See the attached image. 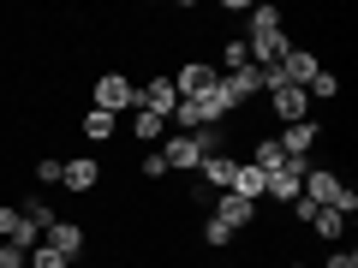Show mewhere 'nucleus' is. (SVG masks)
I'll list each match as a JSON object with an SVG mask.
<instances>
[{"label":"nucleus","mask_w":358,"mask_h":268,"mask_svg":"<svg viewBox=\"0 0 358 268\" xmlns=\"http://www.w3.org/2000/svg\"><path fill=\"white\" fill-rule=\"evenodd\" d=\"M155 149H162L167 173H192V179H197V167H203L209 155L221 149V126H203V131H167Z\"/></svg>","instance_id":"nucleus-1"},{"label":"nucleus","mask_w":358,"mask_h":268,"mask_svg":"<svg viewBox=\"0 0 358 268\" xmlns=\"http://www.w3.org/2000/svg\"><path fill=\"white\" fill-rule=\"evenodd\" d=\"M90 107H102V114H114V119L131 114V107H138V84H131L120 66H108V72L90 84Z\"/></svg>","instance_id":"nucleus-2"},{"label":"nucleus","mask_w":358,"mask_h":268,"mask_svg":"<svg viewBox=\"0 0 358 268\" xmlns=\"http://www.w3.org/2000/svg\"><path fill=\"white\" fill-rule=\"evenodd\" d=\"M263 96H268V114L281 119V126H299V119H310V114H317V107H310V96H305L299 84H268Z\"/></svg>","instance_id":"nucleus-3"},{"label":"nucleus","mask_w":358,"mask_h":268,"mask_svg":"<svg viewBox=\"0 0 358 268\" xmlns=\"http://www.w3.org/2000/svg\"><path fill=\"white\" fill-rule=\"evenodd\" d=\"M305 167H310V161H287L281 173H268V185H263V203H275V209H293L299 197H305Z\"/></svg>","instance_id":"nucleus-4"},{"label":"nucleus","mask_w":358,"mask_h":268,"mask_svg":"<svg viewBox=\"0 0 358 268\" xmlns=\"http://www.w3.org/2000/svg\"><path fill=\"white\" fill-rule=\"evenodd\" d=\"M275 143H281L287 161H310V149L322 143V119L310 114V119H299V126H281V131H275Z\"/></svg>","instance_id":"nucleus-5"},{"label":"nucleus","mask_w":358,"mask_h":268,"mask_svg":"<svg viewBox=\"0 0 358 268\" xmlns=\"http://www.w3.org/2000/svg\"><path fill=\"white\" fill-rule=\"evenodd\" d=\"M96 185H102V161H96V155H66V167H60V191L90 197Z\"/></svg>","instance_id":"nucleus-6"},{"label":"nucleus","mask_w":358,"mask_h":268,"mask_svg":"<svg viewBox=\"0 0 358 268\" xmlns=\"http://www.w3.org/2000/svg\"><path fill=\"white\" fill-rule=\"evenodd\" d=\"M167 77H173V96H179V102H197V96H203V89L215 84L221 72H215L209 60H185V66H173Z\"/></svg>","instance_id":"nucleus-7"},{"label":"nucleus","mask_w":358,"mask_h":268,"mask_svg":"<svg viewBox=\"0 0 358 268\" xmlns=\"http://www.w3.org/2000/svg\"><path fill=\"white\" fill-rule=\"evenodd\" d=\"M42 244H48V251H60L66 262H78V256H84V244H90V232L78 227V221H48V232H42Z\"/></svg>","instance_id":"nucleus-8"},{"label":"nucleus","mask_w":358,"mask_h":268,"mask_svg":"<svg viewBox=\"0 0 358 268\" xmlns=\"http://www.w3.org/2000/svg\"><path fill=\"white\" fill-rule=\"evenodd\" d=\"M346 191V179L341 173H329V167H305V203H317V209H334V197Z\"/></svg>","instance_id":"nucleus-9"},{"label":"nucleus","mask_w":358,"mask_h":268,"mask_svg":"<svg viewBox=\"0 0 358 268\" xmlns=\"http://www.w3.org/2000/svg\"><path fill=\"white\" fill-rule=\"evenodd\" d=\"M138 107H150V114H173L179 107V96H173V77L167 72H150V84H138Z\"/></svg>","instance_id":"nucleus-10"},{"label":"nucleus","mask_w":358,"mask_h":268,"mask_svg":"<svg viewBox=\"0 0 358 268\" xmlns=\"http://www.w3.org/2000/svg\"><path fill=\"white\" fill-rule=\"evenodd\" d=\"M78 137H84V143H114L120 137V119L102 114V107H90V114L78 119Z\"/></svg>","instance_id":"nucleus-11"},{"label":"nucleus","mask_w":358,"mask_h":268,"mask_svg":"<svg viewBox=\"0 0 358 268\" xmlns=\"http://www.w3.org/2000/svg\"><path fill=\"white\" fill-rule=\"evenodd\" d=\"M167 131H173V126H167L162 114H150V107H131V137H138L143 149H155V143H162Z\"/></svg>","instance_id":"nucleus-12"},{"label":"nucleus","mask_w":358,"mask_h":268,"mask_svg":"<svg viewBox=\"0 0 358 268\" xmlns=\"http://www.w3.org/2000/svg\"><path fill=\"white\" fill-rule=\"evenodd\" d=\"M251 167H257V173H281V167H287V155H281V143H275V137H257L251 143Z\"/></svg>","instance_id":"nucleus-13"},{"label":"nucleus","mask_w":358,"mask_h":268,"mask_svg":"<svg viewBox=\"0 0 358 268\" xmlns=\"http://www.w3.org/2000/svg\"><path fill=\"white\" fill-rule=\"evenodd\" d=\"M305 227L317 232L322 244H341V239H346V221L334 215V209H310V221H305Z\"/></svg>","instance_id":"nucleus-14"},{"label":"nucleus","mask_w":358,"mask_h":268,"mask_svg":"<svg viewBox=\"0 0 358 268\" xmlns=\"http://www.w3.org/2000/svg\"><path fill=\"white\" fill-rule=\"evenodd\" d=\"M263 185H268V179L257 173L251 161H239V173H233V197H245V203H263Z\"/></svg>","instance_id":"nucleus-15"},{"label":"nucleus","mask_w":358,"mask_h":268,"mask_svg":"<svg viewBox=\"0 0 358 268\" xmlns=\"http://www.w3.org/2000/svg\"><path fill=\"white\" fill-rule=\"evenodd\" d=\"M197 239H203V244H209V251H227V244H233V239H239V232H233V227H221V221H215V215H203V221H197Z\"/></svg>","instance_id":"nucleus-16"},{"label":"nucleus","mask_w":358,"mask_h":268,"mask_svg":"<svg viewBox=\"0 0 358 268\" xmlns=\"http://www.w3.org/2000/svg\"><path fill=\"white\" fill-rule=\"evenodd\" d=\"M305 96H310V107H317V102H334V96H341V84H334V72H317V77L305 84Z\"/></svg>","instance_id":"nucleus-17"},{"label":"nucleus","mask_w":358,"mask_h":268,"mask_svg":"<svg viewBox=\"0 0 358 268\" xmlns=\"http://www.w3.org/2000/svg\"><path fill=\"white\" fill-rule=\"evenodd\" d=\"M239 66H251V54H245V36H233L227 48H221V66H215V72L227 77V72H239Z\"/></svg>","instance_id":"nucleus-18"},{"label":"nucleus","mask_w":358,"mask_h":268,"mask_svg":"<svg viewBox=\"0 0 358 268\" xmlns=\"http://www.w3.org/2000/svg\"><path fill=\"white\" fill-rule=\"evenodd\" d=\"M138 173L150 179V185H162V179H167V161H162V149H143V155H138Z\"/></svg>","instance_id":"nucleus-19"},{"label":"nucleus","mask_w":358,"mask_h":268,"mask_svg":"<svg viewBox=\"0 0 358 268\" xmlns=\"http://www.w3.org/2000/svg\"><path fill=\"white\" fill-rule=\"evenodd\" d=\"M60 167H66V155H42L30 173H36V185H60Z\"/></svg>","instance_id":"nucleus-20"},{"label":"nucleus","mask_w":358,"mask_h":268,"mask_svg":"<svg viewBox=\"0 0 358 268\" xmlns=\"http://www.w3.org/2000/svg\"><path fill=\"white\" fill-rule=\"evenodd\" d=\"M245 13H251V36H257V30H281V13H275L268 0H263V6H245Z\"/></svg>","instance_id":"nucleus-21"},{"label":"nucleus","mask_w":358,"mask_h":268,"mask_svg":"<svg viewBox=\"0 0 358 268\" xmlns=\"http://www.w3.org/2000/svg\"><path fill=\"white\" fill-rule=\"evenodd\" d=\"M18 215H30V221H36V227H42V232H48V221H54V209L42 203V197H24V203H18Z\"/></svg>","instance_id":"nucleus-22"},{"label":"nucleus","mask_w":358,"mask_h":268,"mask_svg":"<svg viewBox=\"0 0 358 268\" xmlns=\"http://www.w3.org/2000/svg\"><path fill=\"white\" fill-rule=\"evenodd\" d=\"M329 268H358V251H329Z\"/></svg>","instance_id":"nucleus-23"},{"label":"nucleus","mask_w":358,"mask_h":268,"mask_svg":"<svg viewBox=\"0 0 358 268\" xmlns=\"http://www.w3.org/2000/svg\"><path fill=\"white\" fill-rule=\"evenodd\" d=\"M13 221H18V203H0V239L13 232Z\"/></svg>","instance_id":"nucleus-24"}]
</instances>
